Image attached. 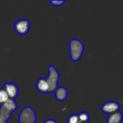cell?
Listing matches in <instances>:
<instances>
[{"label": "cell", "mask_w": 123, "mask_h": 123, "mask_svg": "<svg viewBox=\"0 0 123 123\" xmlns=\"http://www.w3.org/2000/svg\"><path fill=\"white\" fill-rule=\"evenodd\" d=\"M48 75L46 78H40L36 82L37 90L43 94L53 93L58 87L59 73L55 67L50 66L48 68Z\"/></svg>", "instance_id": "6da1fadb"}, {"label": "cell", "mask_w": 123, "mask_h": 123, "mask_svg": "<svg viewBox=\"0 0 123 123\" xmlns=\"http://www.w3.org/2000/svg\"><path fill=\"white\" fill-rule=\"evenodd\" d=\"M17 109L15 100L9 99L5 103L0 106V123H6L11 115Z\"/></svg>", "instance_id": "7a4b0ae2"}, {"label": "cell", "mask_w": 123, "mask_h": 123, "mask_svg": "<svg viewBox=\"0 0 123 123\" xmlns=\"http://www.w3.org/2000/svg\"><path fill=\"white\" fill-rule=\"evenodd\" d=\"M68 47L71 59L74 62L79 61L83 55L84 50L83 43L80 40L74 38L69 42Z\"/></svg>", "instance_id": "3957f363"}, {"label": "cell", "mask_w": 123, "mask_h": 123, "mask_svg": "<svg viewBox=\"0 0 123 123\" xmlns=\"http://www.w3.org/2000/svg\"><path fill=\"white\" fill-rule=\"evenodd\" d=\"M36 114L30 107L23 108L19 114L18 120L19 123H35Z\"/></svg>", "instance_id": "277c9868"}, {"label": "cell", "mask_w": 123, "mask_h": 123, "mask_svg": "<svg viewBox=\"0 0 123 123\" xmlns=\"http://www.w3.org/2000/svg\"><path fill=\"white\" fill-rule=\"evenodd\" d=\"M30 27L29 20L21 19L17 20L14 24V30L19 35H25L28 33Z\"/></svg>", "instance_id": "5b68a950"}, {"label": "cell", "mask_w": 123, "mask_h": 123, "mask_svg": "<svg viewBox=\"0 0 123 123\" xmlns=\"http://www.w3.org/2000/svg\"><path fill=\"white\" fill-rule=\"evenodd\" d=\"M120 109V104L116 101H109L104 103L101 107L102 111L107 115H111L117 112Z\"/></svg>", "instance_id": "8992f818"}, {"label": "cell", "mask_w": 123, "mask_h": 123, "mask_svg": "<svg viewBox=\"0 0 123 123\" xmlns=\"http://www.w3.org/2000/svg\"><path fill=\"white\" fill-rule=\"evenodd\" d=\"M2 88L6 92L9 99L15 100V98L18 96L19 94V88L15 84L12 82H6L4 84Z\"/></svg>", "instance_id": "52a82bcc"}, {"label": "cell", "mask_w": 123, "mask_h": 123, "mask_svg": "<svg viewBox=\"0 0 123 123\" xmlns=\"http://www.w3.org/2000/svg\"><path fill=\"white\" fill-rule=\"evenodd\" d=\"M55 99L59 102H63L68 97V90L65 87H57V89L54 92Z\"/></svg>", "instance_id": "ba28073f"}, {"label": "cell", "mask_w": 123, "mask_h": 123, "mask_svg": "<svg viewBox=\"0 0 123 123\" xmlns=\"http://www.w3.org/2000/svg\"><path fill=\"white\" fill-rule=\"evenodd\" d=\"M123 119V115L120 111H118L113 114L109 115L107 119V123H121Z\"/></svg>", "instance_id": "9c48e42d"}, {"label": "cell", "mask_w": 123, "mask_h": 123, "mask_svg": "<svg viewBox=\"0 0 123 123\" xmlns=\"http://www.w3.org/2000/svg\"><path fill=\"white\" fill-rule=\"evenodd\" d=\"M78 117H79V119L80 122L81 123H89V119H90L89 115L86 112H81L79 113Z\"/></svg>", "instance_id": "30bf717a"}, {"label": "cell", "mask_w": 123, "mask_h": 123, "mask_svg": "<svg viewBox=\"0 0 123 123\" xmlns=\"http://www.w3.org/2000/svg\"><path fill=\"white\" fill-rule=\"evenodd\" d=\"M9 99V97L3 88H0V106Z\"/></svg>", "instance_id": "8fae6325"}, {"label": "cell", "mask_w": 123, "mask_h": 123, "mask_svg": "<svg viewBox=\"0 0 123 123\" xmlns=\"http://www.w3.org/2000/svg\"><path fill=\"white\" fill-rule=\"evenodd\" d=\"M67 123H81L80 122L78 114H72L67 119Z\"/></svg>", "instance_id": "7c38bea8"}, {"label": "cell", "mask_w": 123, "mask_h": 123, "mask_svg": "<svg viewBox=\"0 0 123 123\" xmlns=\"http://www.w3.org/2000/svg\"><path fill=\"white\" fill-rule=\"evenodd\" d=\"M50 3L53 6H62L65 3V1H63V0H60V1H58V0H50Z\"/></svg>", "instance_id": "4fadbf2b"}, {"label": "cell", "mask_w": 123, "mask_h": 123, "mask_svg": "<svg viewBox=\"0 0 123 123\" xmlns=\"http://www.w3.org/2000/svg\"><path fill=\"white\" fill-rule=\"evenodd\" d=\"M44 123H58L56 120H53V119H48V120H46Z\"/></svg>", "instance_id": "5bb4252c"}, {"label": "cell", "mask_w": 123, "mask_h": 123, "mask_svg": "<svg viewBox=\"0 0 123 123\" xmlns=\"http://www.w3.org/2000/svg\"></svg>", "instance_id": "9a60e30c"}]
</instances>
